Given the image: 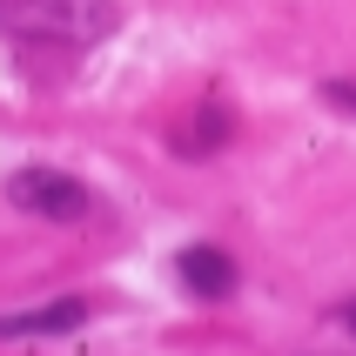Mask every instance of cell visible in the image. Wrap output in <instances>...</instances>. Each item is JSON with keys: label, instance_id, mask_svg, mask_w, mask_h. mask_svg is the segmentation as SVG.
<instances>
[{"label": "cell", "instance_id": "cell-1", "mask_svg": "<svg viewBox=\"0 0 356 356\" xmlns=\"http://www.w3.org/2000/svg\"><path fill=\"white\" fill-rule=\"evenodd\" d=\"M115 27V0H0V34L27 54H88Z\"/></svg>", "mask_w": 356, "mask_h": 356}, {"label": "cell", "instance_id": "cell-7", "mask_svg": "<svg viewBox=\"0 0 356 356\" xmlns=\"http://www.w3.org/2000/svg\"><path fill=\"white\" fill-rule=\"evenodd\" d=\"M337 323H343V330H356V296H350V302H337Z\"/></svg>", "mask_w": 356, "mask_h": 356}, {"label": "cell", "instance_id": "cell-5", "mask_svg": "<svg viewBox=\"0 0 356 356\" xmlns=\"http://www.w3.org/2000/svg\"><path fill=\"white\" fill-rule=\"evenodd\" d=\"M88 323V302L81 296H60V302H40V309H14L0 316V337H67Z\"/></svg>", "mask_w": 356, "mask_h": 356}, {"label": "cell", "instance_id": "cell-2", "mask_svg": "<svg viewBox=\"0 0 356 356\" xmlns=\"http://www.w3.org/2000/svg\"><path fill=\"white\" fill-rule=\"evenodd\" d=\"M7 202L27 209V216H47V222H88L95 216V195L74 175H60V168H14L7 175Z\"/></svg>", "mask_w": 356, "mask_h": 356}, {"label": "cell", "instance_id": "cell-3", "mask_svg": "<svg viewBox=\"0 0 356 356\" xmlns=\"http://www.w3.org/2000/svg\"><path fill=\"white\" fill-rule=\"evenodd\" d=\"M175 276L195 289V296H209V302H222V296H236V282H242V269H236V256L229 249H216V242H188L175 256Z\"/></svg>", "mask_w": 356, "mask_h": 356}, {"label": "cell", "instance_id": "cell-4", "mask_svg": "<svg viewBox=\"0 0 356 356\" xmlns=\"http://www.w3.org/2000/svg\"><path fill=\"white\" fill-rule=\"evenodd\" d=\"M229 135H236V115H229L222 101H202L195 115H188V128L168 135V148H175L181 161H202V155H216V148H229Z\"/></svg>", "mask_w": 356, "mask_h": 356}, {"label": "cell", "instance_id": "cell-6", "mask_svg": "<svg viewBox=\"0 0 356 356\" xmlns=\"http://www.w3.org/2000/svg\"><path fill=\"white\" fill-rule=\"evenodd\" d=\"M323 101H330V108H337V115H356V81H323Z\"/></svg>", "mask_w": 356, "mask_h": 356}]
</instances>
